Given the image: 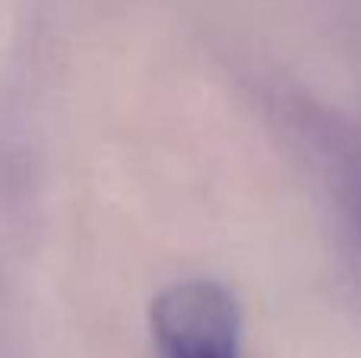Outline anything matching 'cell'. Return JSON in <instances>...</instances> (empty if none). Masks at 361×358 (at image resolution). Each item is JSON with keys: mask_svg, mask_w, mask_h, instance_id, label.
Instances as JSON below:
<instances>
[{"mask_svg": "<svg viewBox=\"0 0 361 358\" xmlns=\"http://www.w3.org/2000/svg\"><path fill=\"white\" fill-rule=\"evenodd\" d=\"M152 336L162 358H241V311L225 285L187 279L156 298Z\"/></svg>", "mask_w": 361, "mask_h": 358, "instance_id": "1", "label": "cell"}]
</instances>
